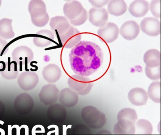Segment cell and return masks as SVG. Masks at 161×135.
I'll return each instance as SVG.
<instances>
[{
  "instance_id": "obj_1",
  "label": "cell",
  "mask_w": 161,
  "mask_h": 135,
  "mask_svg": "<svg viewBox=\"0 0 161 135\" xmlns=\"http://www.w3.org/2000/svg\"><path fill=\"white\" fill-rule=\"evenodd\" d=\"M103 55L100 47L90 41L79 42L70 51V66L77 75L88 77L97 71L103 62Z\"/></svg>"
},
{
  "instance_id": "obj_2",
  "label": "cell",
  "mask_w": 161,
  "mask_h": 135,
  "mask_svg": "<svg viewBox=\"0 0 161 135\" xmlns=\"http://www.w3.org/2000/svg\"><path fill=\"white\" fill-rule=\"evenodd\" d=\"M117 122L114 125V134L116 135H134L137 120L136 111L130 108H124L118 113Z\"/></svg>"
},
{
  "instance_id": "obj_3",
  "label": "cell",
  "mask_w": 161,
  "mask_h": 135,
  "mask_svg": "<svg viewBox=\"0 0 161 135\" xmlns=\"http://www.w3.org/2000/svg\"><path fill=\"white\" fill-rule=\"evenodd\" d=\"M29 11L33 24L38 27L47 25L49 21L47 6L44 1L32 0L29 3Z\"/></svg>"
},
{
  "instance_id": "obj_4",
  "label": "cell",
  "mask_w": 161,
  "mask_h": 135,
  "mask_svg": "<svg viewBox=\"0 0 161 135\" xmlns=\"http://www.w3.org/2000/svg\"><path fill=\"white\" fill-rule=\"evenodd\" d=\"M82 118L92 128H100L106 123L105 114L92 106L84 107L81 111Z\"/></svg>"
},
{
  "instance_id": "obj_5",
  "label": "cell",
  "mask_w": 161,
  "mask_h": 135,
  "mask_svg": "<svg viewBox=\"0 0 161 135\" xmlns=\"http://www.w3.org/2000/svg\"><path fill=\"white\" fill-rule=\"evenodd\" d=\"M68 83L71 90L82 96L88 94L93 86V82L89 78L79 75L69 77Z\"/></svg>"
},
{
  "instance_id": "obj_6",
  "label": "cell",
  "mask_w": 161,
  "mask_h": 135,
  "mask_svg": "<svg viewBox=\"0 0 161 135\" xmlns=\"http://www.w3.org/2000/svg\"><path fill=\"white\" fill-rule=\"evenodd\" d=\"M34 107V101L27 93L18 95L15 98L14 108L19 114L25 115L30 113Z\"/></svg>"
},
{
  "instance_id": "obj_7",
  "label": "cell",
  "mask_w": 161,
  "mask_h": 135,
  "mask_svg": "<svg viewBox=\"0 0 161 135\" xmlns=\"http://www.w3.org/2000/svg\"><path fill=\"white\" fill-rule=\"evenodd\" d=\"M12 59L17 65L22 67L23 65L27 66L31 62L34 58L33 52L31 49L25 46H19L13 51Z\"/></svg>"
},
{
  "instance_id": "obj_8",
  "label": "cell",
  "mask_w": 161,
  "mask_h": 135,
  "mask_svg": "<svg viewBox=\"0 0 161 135\" xmlns=\"http://www.w3.org/2000/svg\"><path fill=\"white\" fill-rule=\"evenodd\" d=\"M59 92L55 84L49 83L45 85L39 94L40 101L47 106L54 104L58 100Z\"/></svg>"
},
{
  "instance_id": "obj_9",
  "label": "cell",
  "mask_w": 161,
  "mask_h": 135,
  "mask_svg": "<svg viewBox=\"0 0 161 135\" xmlns=\"http://www.w3.org/2000/svg\"><path fill=\"white\" fill-rule=\"evenodd\" d=\"M38 75L32 71L22 72L19 76L18 83L21 89L28 91L32 90L36 87L39 82Z\"/></svg>"
},
{
  "instance_id": "obj_10",
  "label": "cell",
  "mask_w": 161,
  "mask_h": 135,
  "mask_svg": "<svg viewBox=\"0 0 161 135\" xmlns=\"http://www.w3.org/2000/svg\"><path fill=\"white\" fill-rule=\"evenodd\" d=\"M119 29L113 22H107L98 30L97 34L100 38L107 43L114 42L118 37Z\"/></svg>"
},
{
  "instance_id": "obj_11",
  "label": "cell",
  "mask_w": 161,
  "mask_h": 135,
  "mask_svg": "<svg viewBox=\"0 0 161 135\" xmlns=\"http://www.w3.org/2000/svg\"><path fill=\"white\" fill-rule=\"evenodd\" d=\"M60 38L64 48H71L80 42L81 34L77 28L70 26L67 32L60 36Z\"/></svg>"
},
{
  "instance_id": "obj_12",
  "label": "cell",
  "mask_w": 161,
  "mask_h": 135,
  "mask_svg": "<svg viewBox=\"0 0 161 135\" xmlns=\"http://www.w3.org/2000/svg\"><path fill=\"white\" fill-rule=\"evenodd\" d=\"M140 29L147 35L157 36L160 34L161 24L159 20L156 18H146L141 22Z\"/></svg>"
},
{
  "instance_id": "obj_13",
  "label": "cell",
  "mask_w": 161,
  "mask_h": 135,
  "mask_svg": "<svg viewBox=\"0 0 161 135\" xmlns=\"http://www.w3.org/2000/svg\"><path fill=\"white\" fill-rule=\"evenodd\" d=\"M47 115L48 119L53 122L56 123L62 122L66 119L65 108L59 103L52 104L48 108Z\"/></svg>"
},
{
  "instance_id": "obj_14",
  "label": "cell",
  "mask_w": 161,
  "mask_h": 135,
  "mask_svg": "<svg viewBox=\"0 0 161 135\" xmlns=\"http://www.w3.org/2000/svg\"><path fill=\"white\" fill-rule=\"evenodd\" d=\"M108 11L104 8H92L89 11V20L94 26L102 27L107 23Z\"/></svg>"
},
{
  "instance_id": "obj_15",
  "label": "cell",
  "mask_w": 161,
  "mask_h": 135,
  "mask_svg": "<svg viewBox=\"0 0 161 135\" xmlns=\"http://www.w3.org/2000/svg\"><path fill=\"white\" fill-rule=\"evenodd\" d=\"M58 99L65 108H71L78 103L79 95L70 88H64L59 92Z\"/></svg>"
},
{
  "instance_id": "obj_16",
  "label": "cell",
  "mask_w": 161,
  "mask_h": 135,
  "mask_svg": "<svg viewBox=\"0 0 161 135\" xmlns=\"http://www.w3.org/2000/svg\"><path fill=\"white\" fill-rule=\"evenodd\" d=\"M139 32V25L134 21H128L124 22L119 31L121 36L128 40L135 39L138 36Z\"/></svg>"
},
{
  "instance_id": "obj_17",
  "label": "cell",
  "mask_w": 161,
  "mask_h": 135,
  "mask_svg": "<svg viewBox=\"0 0 161 135\" xmlns=\"http://www.w3.org/2000/svg\"><path fill=\"white\" fill-rule=\"evenodd\" d=\"M128 97L130 102L136 106L146 105L148 98L147 92L143 88L138 87L131 89L128 93Z\"/></svg>"
},
{
  "instance_id": "obj_18",
  "label": "cell",
  "mask_w": 161,
  "mask_h": 135,
  "mask_svg": "<svg viewBox=\"0 0 161 135\" xmlns=\"http://www.w3.org/2000/svg\"><path fill=\"white\" fill-rule=\"evenodd\" d=\"M54 34L53 32L48 30H42L36 34L33 38V43L36 47L45 48L53 42Z\"/></svg>"
},
{
  "instance_id": "obj_19",
  "label": "cell",
  "mask_w": 161,
  "mask_h": 135,
  "mask_svg": "<svg viewBox=\"0 0 161 135\" xmlns=\"http://www.w3.org/2000/svg\"><path fill=\"white\" fill-rule=\"evenodd\" d=\"M50 26L52 30L59 36L64 33L70 27V22L66 17L56 16L50 19Z\"/></svg>"
},
{
  "instance_id": "obj_20",
  "label": "cell",
  "mask_w": 161,
  "mask_h": 135,
  "mask_svg": "<svg viewBox=\"0 0 161 135\" xmlns=\"http://www.w3.org/2000/svg\"><path fill=\"white\" fill-rule=\"evenodd\" d=\"M17 64L16 62H0V73L4 78L8 80L14 79L19 75Z\"/></svg>"
},
{
  "instance_id": "obj_21",
  "label": "cell",
  "mask_w": 161,
  "mask_h": 135,
  "mask_svg": "<svg viewBox=\"0 0 161 135\" xmlns=\"http://www.w3.org/2000/svg\"><path fill=\"white\" fill-rule=\"evenodd\" d=\"M64 12L68 19H73L79 17L84 9L82 5L77 1H69L64 6Z\"/></svg>"
},
{
  "instance_id": "obj_22",
  "label": "cell",
  "mask_w": 161,
  "mask_h": 135,
  "mask_svg": "<svg viewBox=\"0 0 161 135\" xmlns=\"http://www.w3.org/2000/svg\"><path fill=\"white\" fill-rule=\"evenodd\" d=\"M149 9V4L144 0H136L131 3L129 10L131 15L136 18L144 17Z\"/></svg>"
},
{
  "instance_id": "obj_23",
  "label": "cell",
  "mask_w": 161,
  "mask_h": 135,
  "mask_svg": "<svg viewBox=\"0 0 161 135\" xmlns=\"http://www.w3.org/2000/svg\"><path fill=\"white\" fill-rule=\"evenodd\" d=\"M42 75L44 79L50 83L58 81L61 77L62 71L59 66L54 64H49L46 66L43 71Z\"/></svg>"
},
{
  "instance_id": "obj_24",
  "label": "cell",
  "mask_w": 161,
  "mask_h": 135,
  "mask_svg": "<svg viewBox=\"0 0 161 135\" xmlns=\"http://www.w3.org/2000/svg\"><path fill=\"white\" fill-rule=\"evenodd\" d=\"M144 62L147 67L155 68L160 66L161 63L160 52L154 49L147 51L144 54Z\"/></svg>"
},
{
  "instance_id": "obj_25",
  "label": "cell",
  "mask_w": 161,
  "mask_h": 135,
  "mask_svg": "<svg viewBox=\"0 0 161 135\" xmlns=\"http://www.w3.org/2000/svg\"><path fill=\"white\" fill-rule=\"evenodd\" d=\"M12 22V19L7 18L0 20V37L3 39H11L15 36Z\"/></svg>"
},
{
  "instance_id": "obj_26",
  "label": "cell",
  "mask_w": 161,
  "mask_h": 135,
  "mask_svg": "<svg viewBox=\"0 0 161 135\" xmlns=\"http://www.w3.org/2000/svg\"><path fill=\"white\" fill-rule=\"evenodd\" d=\"M127 5L122 0H112L108 3V11L114 16H120L127 11Z\"/></svg>"
},
{
  "instance_id": "obj_27",
  "label": "cell",
  "mask_w": 161,
  "mask_h": 135,
  "mask_svg": "<svg viewBox=\"0 0 161 135\" xmlns=\"http://www.w3.org/2000/svg\"><path fill=\"white\" fill-rule=\"evenodd\" d=\"M148 97L153 102H161V83L160 82H152L148 88Z\"/></svg>"
},
{
  "instance_id": "obj_28",
  "label": "cell",
  "mask_w": 161,
  "mask_h": 135,
  "mask_svg": "<svg viewBox=\"0 0 161 135\" xmlns=\"http://www.w3.org/2000/svg\"><path fill=\"white\" fill-rule=\"evenodd\" d=\"M136 131L142 135H151L153 133V126L151 123L146 119H139L135 125Z\"/></svg>"
},
{
  "instance_id": "obj_29",
  "label": "cell",
  "mask_w": 161,
  "mask_h": 135,
  "mask_svg": "<svg viewBox=\"0 0 161 135\" xmlns=\"http://www.w3.org/2000/svg\"><path fill=\"white\" fill-rule=\"evenodd\" d=\"M145 73L146 76L152 80L156 81L160 79V66L155 68H148L146 67Z\"/></svg>"
},
{
  "instance_id": "obj_30",
  "label": "cell",
  "mask_w": 161,
  "mask_h": 135,
  "mask_svg": "<svg viewBox=\"0 0 161 135\" xmlns=\"http://www.w3.org/2000/svg\"><path fill=\"white\" fill-rule=\"evenodd\" d=\"M151 12L153 16L157 18L161 17V1L153 0L150 5Z\"/></svg>"
},
{
  "instance_id": "obj_31",
  "label": "cell",
  "mask_w": 161,
  "mask_h": 135,
  "mask_svg": "<svg viewBox=\"0 0 161 135\" xmlns=\"http://www.w3.org/2000/svg\"><path fill=\"white\" fill-rule=\"evenodd\" d=\"M88 18L87 12L84 8L81 14L76 18L69 20V22L74 26H79L84 24L87 20Z\"/></svg>"
},
{
  "instance_id": "obj_32",
  "label": "cell",
  "mask_w": 161,
  "mask_h": 135,
  "mask_svg": "<svg viewBox=\"0 0 161 135\" xmlns=\"http://www.w3.org/2000/svg\"><path fill=\"white\" fill-rule=\"evenodd\" d=\"M9 50L8 42L0 38V56H3L7 53Z\"/></svg>"
},
{
  "instance_id": "obj_33",
  "label": "cell",
  "mask_w": 161,
  "mask_h": 135,
  "mask_svg": "<svg viewBox=\"0 0 161 135\" xmlns=\"http://www.w3.org/2000/svg\"><path fill=\"white\" fill-rule=\"evenodd\" d=\"M89 2L94 8H102L106 5L109 2V1L108 0H89Z\"/></svg>"
},
{
  "instance_id": "obj_34",
  "label": "cell",
  "mask_w": 161,
  "mask_h": 135,
  "mask_svg": "<svg viewBox=\"0 0 161 135\" xmlns=\"http://www.w3.org/2000/svg\"><path fill=\"white\" fill-rule=\"evenodd\" d=\"M45 127L42 125L34 126L32 129V135H44L41 134L45 133Z\"/></svg>"
},
{
  "instance_id": "obj_35",
  "label": "cell",
  "mask_w": 161,
  "mask_h": 135,
  "mask_svg": "<svg viewBox=\"0 0 161 135\" xmlns=\"http://www.w3.org/2000/svg\"><path fill=\"white\" fill-rule=\"evenodd\" d=\"M48 128H54V130H51V131H49L48 132L47 135H59V129H58V127L56 125H51L48 126Z\"/></svg>"
},
{
  "instance_id": "obj_36",
  "label": "cell",
  "mask_w": 161,
  "mask_h": 135,
  "mask_svg": "<svg viewBox=\"0 0 161 135\" xmlns=\"http://www.w3.org/2000/svg\"><path fill=\"white\" fill-rule=\"evenodd\" d=\"M5 112V108L3 103L0 101V117L3 116Z\"/></svg>"
},
{
  "instance_id": "obj_37",
  "label": "cell",
  "mask_w": 161,
  "mask_h": 135,
  "mask_svg": "<svg viewBox=\"0 0 161 135\" xmlns=\"http://www.w3.org/2000/svg\"><path fill=\"white\" fill-rule=\"evenodd\" d=\"M111 133L110 131L106 130H101L99 132H98L96 135H111Z\"/></svg>"
},
{
  "instance_id": "obj_38",
  "label": "cell",
  "mask_w": 161,
  "mask_h": 135,
  "mask_svg": "<svg viewBox=\"0 0 161 135\" xmlns=\"http://www.w3.org/2000/svg\"><path fill=\"white\" fill-rule=\"evenodd\" d=\"M13 128H15L16 129V135H20V131H21V128H20V127L18 125H14L12 126Z\"/></svg>"
},
{
  "instance_id": "obj_39",
  "label": "cell",
  "mask_w": 161,
  "mask_h": 135,
  "mask_svg": "<svg viewBox=\"0 0 161 135\" xmlns=\"http://www.w3.org/2000/svg\"><path fill=\"white\" fill-rule=\"evenodd\" d=\"M20 128L25 129V135H29V128L27 125H22L20 126Z\"/></svg>"
},
{
  "instance_id": "obj_40",
  "label": "cell",
  "mask_w": 161,
  "mask_h": 135,
  "mask_svg": "<svg viewBox=\"0 0 161 135\" xmlns=\"http://www.w3.org/2000/svg\"><path fill=\"white\" fill-rule=\"evenodd\" d=\"M4 123V122H3V121H2V120H0V124L3 125V124ZM0 132H1V135H5V132L4 131V129H3V128H0Z\"/></svg>"
},
{
  "instance_id": "obj_41",
  "label": "cell",
  "mask_w": 161,
  "mask_h": 135,
  "mask_svg": "<svg viewBox=\"0 0 161 135\" xmlns=\"http://www.w3.org/2000/svg\"><path fill=\"white\" fill-rule=\"evenodd\" d=\"M12 125H9L8 126V135H12V130H13Z\"/></svg>"
},
{
  "instance_id": "obj_42",
  "label": "cell",
  "mask_w": 161,
  "mask_h": 135,
  "mask_svg": "<svg viewBox=\"0 0 161 135\" xmlns=\"http://www.w3.org/2000/svg\"><path fill=\"white\" fill-rule=\"evenodd\" d=\"M1 4H2V1H1V0H0V6H1Z\"/></svg>"
}]
</instances>
